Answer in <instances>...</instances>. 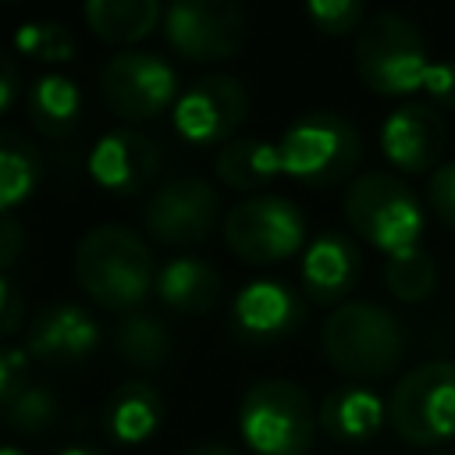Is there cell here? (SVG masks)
I'll return each instance as SVG.
<instances>
[{
	"label": "cell",
	"mask_w": 455,
	"mask_h": 455,
	"mask_svg": "<svg viewBox=\"0 0 455 455\" xmlns=\"http://www.w3.org/2000/svg\"><path fill=\"white\" fill-rule=\"evenodd\" d=\"M71 270L78 288L107 313H135L142 309L146 295L156 284V263L153 249L142 238V231L121 224V220H103L78 235Z\"/></svg>",
	"instance_id": "6da1fadb"
},
{
	"label": "cell",
	"mask_w": 455,
	"mask_h": 455,
	"mask_svg": "<svg viewBox=\"0 0 455 455\" xmlns=\"http://www.w3.org/2000/svg\"><path fill=\"white\" fill-rule=\"evenodd\" d=\"M320 348L327 363L355 384L387 377L405 355L398 316L373 299H348L323 316Z\"/></svg>",
	"instance_id": "7a4b0ae2"
},
{
	"label": "cell",
	"mask_w": 455,
	"mask_h": 455,
	"mask_svg": "<svg viewBox=\"0 0 455 455\" xmlns=\"http://www.w3.org/2000/svg\"><path fill=\"white\" fill-rule=\"evenodd\" d=\"M352 60L359 82L377 96H409L423 89L434 64L419 25L402 11H370L355 32Z\"/></svg>",
	"instance_id": "3957f363"
},
{
	"label": "cell",
	"mask_w": 455,
	"mask_h": 455,
	"mask_svg": "<svg viewBox=\"0 0 455 455\" xmlns=\"http://www.w3.org/2000/svg\"><path fill=\"white\" fill-rule=\"evenodd\" d=\"M316 430L309 391L288 377L252 380L238 398V434L252 455H306Z\"/></svg>",
	"instance_id": "277c9868"
},
{
	"label": "cell",
	"mask_w": 455,
	"mask_h": 455,
	"mask_svg": "<svg viewBox=\"0 0 455 455\" xmlns=\"http://www.w3.org/2000/svg\"><path fill=\"white\" fill-rule=\"evenodd\" d=\"M345 224L384 256L419 245L427 213L419 196L395 171H359L341 196Z\"/></svg>",
	"instance_id": "5b68a950"
},
{
	"label": "cell",
	"mask_w": 455,
	"mask_h": 455,
	"mask_svg": "<svg viewBox=\"0 0 455 455\" xmlns=\"http://www.w3.org/2000/svg\"><path fill=\"white\" fill-rule=\"evenodd\" d=\"M284 174L302 185H338L352 181L363 160L359 128L338 110H302L295 114L281 139Z\"/></svg>",
	"instance_id": "8992f818"
},
{
	"label": "cell",
	"mask_w": 455,
	"mask_h": 455,
	"mask_svg": "<svg viewBox=\"0 0 455 455\" xmlns=\"http://www.w3.org/2000/svg\"><path fill=\"white\" fill-rule=\"evenodd\" d=\"M220 238L231 256L256 267L281 263L309 245L302 210L277 192H256L238 199L220 220Z\"/></svg>",
	"instance_id": "52a82bcc"
},
{
	"label": "cell",
	"mask_w": 455,
	"mask_h": 455,
	"mask_svg": "<svg viewBox=\"0 0 455 455\" xmlns=\"http://www.w3.org/2000/svg\"><path fill=\"white\" fill-rule=\"evenodd\" d=\"M387 423L409 444H441L455 437V363L430 359L405 370L387 398Z\"/></svg>",
	"instance_id": "ba28073f"
},
{
	"label": "cell",
	"mask_w": 455,
	"mask_h": 455,
	"mask_svg": "<svg viewBox=\"0 0 455 455\" xmlns=\"http://www.w3.org/2000/svg\"><path fill=\"white\" fill-rule=\"evenodd\" d=\"M178 71L156 50H117L100 68V100L103 107L128 121H156L178 103Z\"/></svg>",
	"instance_id": "9c48e42d"
},
{
	"label": "cell",
	"mask_w": 455,
	"mask_h": 455,
	"mask_svg": "<svg viewBox=\"0 0 455 455\" xmlns=\"http://www.w3.org/2000/svg\"><path fill=\"white\" fill-rule=\"evenodd\" d=\"M249 117V89L238 75L210 71L181 85L178 103L171 110V124L178 139L192 146H224L235 139L242 121Z\"/></svg>",
	"instance_id": "30bf717a"
},
{
	"label": "cell",
	"mask_w": 455,
	"mask_h": 455,
	"mask_svg": "<svg viewBox=\"0 0 455 455\" xmlns=\"http://www.w3.org/2000/svg\"><path fill=\"white\" fill-rule=\"evenodd\" d=\"M220 217V196L203 174H171L164 178L146 206H142V224L146 231L164 242V245H199L210 238Z\"/></svg>",
	"instance_id": "8fae6325"
},
{
	"label": "cell",
	"mask_w": 455,
	"mask_h": 455,
	"mask_svg": "<svg viewBox=\"0 0 455 455\" xmlns=\"http://www.w3.org/2000/svg\"><path fill=\"white\" fill-rule=\"evenodd\" d=\"M249 18L235 0H174L164 14L167 46L199 64L228 60L242 50Z\"/></svg>",
	"instance_id": "7c38bea8"
},
{
	"label": "cell",
	"mask_w": 455,
	"mask_h": 455,
	"mask_svg": "<svg viewBox=\"0 0 455 455\" xmlns=\"http://www.w3.org/2000/svg\"><path fill=\"white\" fill-rule=\"evenodd\" d=\"M380 153L387 164L402 174H427L437 171L448 132L434 103L427 100H405L380 121Z\"/></svg>",
	"instance_id": "4fadbf2b"
},
{
	"label": "cell",
	"mask_w": 455,
	"mask_h": 455,
	"mask_svg": "<svg viewBox=\"0 0 455 455\" xmlns=\"http://www.w3.org/2000/svg\"><path fill=\"white\" fill-rule=\"evenodd\" d=\"M89 178L107 188V192H117V196H139L164 167V153L160 146L132 128V124H121V128H110L103 132L92 149H89Z\"/></svg>",
	"instance_id": "5bb4252c"
},
{
	"label": "cell",
	"mask_w": 455,
	"mask_h": 455,
	"mask_svg": "<svg viewBox=\"0 0 455 455\" xmlns=\"http://www.w3.org/2000/svg\"><path fill=\"white\" fill-rule=\"evenodd\" d=\"M306 316V302L277 277L245 281L231 299V331L249 345H274L288 338Z\"/></svg>",
	"instance_id": "9a60e30c"
},
{
	"label": "cell",
	"mask_w": 455,
	"mask_h": 455,
	"mask_svg": "<svg viewBox=\"0 0 455 455\" xmlns=\"http://www.w3.org/2000/svg\"><path fill=\"white\" fill-rule=\"evenodd\" d=\"M25 352L46 366H75L100 348V323L85 306L53 302L25 323Z\"/></svg>",
	"instance_id": "2e32d148"
},
{
	"label": "cell",
	"mask_w": 455,
	"mask_h": 455,
	"mask_svg": "<svg viewBox=\"0 0 455 455\" xmlns=\"http://www.w3.org/2000/svg\"><path fill=\"white\" fill-rule=\"evenodd\" d=\"M363 274V256L359 245L345 235V231H320L306 249H302V263H299V281L306 299L331 306L355 288Z\"/></svg>",
	"instance_id": "e0dca14e"
},
{
	"label": "cell",
	"mask_w": 455,
	"mask_h": 455,
	"mask_svg": "<svg viewBox=\"0 0 455 455\" xmlns=\"http://www.w3.org/2000/svg\"><path fill=\"white\" fill-rule=\"evenodd\" d=\"M164 419H167V402L142 377L117 384L103 398V409H100L103 434L114 444H142V441H149L160 430Z\"/></svg>",
	"instance_id": "ac0fdd59"
},
{
	"label": "cell",
	"mask_w": 455,
	"mask_h": 455,
	"mask_svg": "<svg viewBox=\"0 0 455 455\" xmlns=\"http://www.w3.org/2000/svg\"><path fill=\"white\" fill-rule=\"evenodd\" d=\"M320 430L334 441H366L373 437L387 419V402L370 384H341L331 387L320 405Z\"/></svg>",
	"instance_id": "d6986e66"
},
{
	"label": "cell",
	"mask_w": 455,
	"mask_h": 455,
	"mask_svg": "<svg viewBox=\"0 0 455 455\" xmlns=\"http://www.w3.org/2000/svg\"><path fill=\"white\" fill-rule=\"evenodd\" d=\"M220 288H224L220 274L199 256H174V259L160 263L156 284H153L160 306L185 313V316L210 313L220 302Z\"/></svg>",
	"instance_id": "ffe728a7"
},
{
	"label": "cell",
	"mask_w": 455,
	"mask_h": 455,
	"mask_svg": "<svg viewBox=\"0 0 455 455\" xmlns=\"http://www.w3.org/2000/svg\"><path fill=\"white\" fill-rule=\"evenodd\" d=\"M281 171H284L281 146L274 139H263V135H235L224 146H217V153H213L217 181L235 188V192L256 196V188L274 181Z\"/></svg>",
	"instance_id": "44dd1931"
},
{
	"label": "cell",
	"mask_w": 455,
	"mask_h": 455,
	"mask_svg": "<svg viewBox=\"0 0 455 455\" xmlns=\"http://www.w3.org/2000/svg\"><path fill=\"white\" fill-rule=\"evenodd\" d=\"M167 7L160 0H85L82 18L92 28L96 39L135 50L139 39H146L156 25H164Z\"/></svg>",
	"instance_id": "7402d4cb"
},
{
	"label": "cell",
	"mask_w": 455,
	"mask_h": 455,
	"mask_svg": "<svg viewBox=\"0 0 455 455\" xmlns=\"http://www.w3.org/2000/svg\"><path fill=\"white\" fill-rule=\"evenodd\" d=\"M25 110L39 135L64 139L82 117V89L60 71H43L25 85Z\"/></svg>",
	"instance_id": "603a6c76"
},
{
	"label": "cell",
	"mask_w": 455,
	"mask_h": 455,
	"mask_svg": "<svg viewBox=\"0 0 455 455\" xmlns=\"http://www.w3.org/2000/svg\"><path fill=\"white\" fill-rule=\"evenodd\" d=\"M114 348L117 355L135 366V370H146V373H156L171 363L174 355V338L167 331V323L146 309H135L128 316L117 320L114 327Z\"/></svg>",
	"instance_id": "cb8c5ba5"
},
{
	"label": "cell",
	"mask_w": 455,
	"mask_h": 455,
	"mask_svg": "<svg viewBox=\"0 0 455 455\" xmlns=\"http://www.w3.org/2000/svg\"><path fill=\"white\" fill-rule=\"evenodd\" d=\"M43 178V160L25 132L0 128V213H14Z\"/></svg>",
	"instance_id": "d4e9b609"
},
{
	"label": "cell",
	"mask_w": 455,
	"mask_h": 455,
	"mask_svg": "<svg viewBox=\"0 0 455 455\" xmlns=\"http://www.w3.org/2000/svg\"><path fill=\"white\" fill-rule=\"evenodd\" d=\"M384 284L398 302H409V306L430 299L437 288V263H434L430 249L412 245V249L391 252L384 259Z\"/></svg>",
	"instance_id": "484cf974"
},
{
	"label": "cell",
	"mask_w": 455,
	"mask_h": 455,
	"mask_svg": "<svg viewBox=\"0 0 455 455\" xmlns=\"http://www.w3.org/2000/svg\"><path fill=\"white\" fill-rule=\"evenodd\" d=\"M4 405V419H7V427L14 430V434H21V437H39V434H46L53 423H57V416H60V402H57V395L46 387V384H25L14 398H7V402H0Z\"/></svg>",
	"instance_id": "4316f807"
},
{
	"label": "cell",
	"mask_w": 455,
	"mask_h": 455,
	"mask_svg": "<svg viewBox=\"0 0 455 455\" xmlns=\"http://www.w3.org/2000/svg\"><path fill=\"white\" fill-rule=\"evenodd\" d=\"M75 50H78L75 32L57 18L21 21L14 28V53H21V57L46 60V64H64V60L75 57Z\"/></svg>",
	"instance_id": "83f0119b"
},
{
	"label": "cell",
	"mask_w": 455,
	"mask_h": 455,
	"mask_svg": "<svg viewBox=\"0 0 455 455\" xmlns=\"http://www.w3.org/2000/svg\"><path fill=\"white\" fill-rule=\"evenodd\" d=\"M306 18L313 21V28H320L323 36H345V32H359V25L366 21V7L359 0H306Z\"/></svg>",
	"instance_id": "f1b7e54d"
},
{
	"label": "cell",
	"mask_w": 455,
	"mask_h": 455,
	"mask_svg": "<svg viewBox=\"0 0 455 455\" xmlns=\"http://www.w3.org/2000/svg\"><path fill=\"white\" fill-rule=\"evenodd\" d=\"M427 203L448 228H455V160H444L437 171H430Z\"/></svg>",
	"instance_id": "f546056e"
},
{
	"label": "cell",
	"mask_w": 455,
	"mask_h": 455,
	"mask_svg": "<svg viewBox=\"0 0 455 455\" xmlns=\"http://www.w3.org/2000/svg\"><path fill=\"white\" fill-rule=\"evenodd\" d=\"M28 363H32V355L25 352V345H14V341L4 345V355H0V402L14 398L25 384H32Z\"/></svg>",
	"instance_id": "4dcf8cb0"
},
{
	"label": "cell",
	"mask_w": 455,
	"mask_h": 455,
	"mask_svg": "<svg viewBox=\"0 0 455 455\" xmlns=\"http://www.w3.org/2000/svg\"><path fill=\"white\" fill-rule=\"evenodd\" d=\"M21 323H28V302L18 288V281L11 274H4L0 277V331H4V338H14Z\"/></svg>",
	"instance_id": "1f68e13d"
},
{
	"label": "cell",
	"mask_w": 455,
	"mask_h": 455,
	"mask_svg": "<svg viewBox=\"0 0 455 455\" xmlns=\"http://www.w3.org/2000/svg\"><path fill=\"white\" fill-rule=\"evenodd\" d=\"M423 92L434 107L455 110V60H434L423 78Z\"/></svg>",
	"instance_id": "d6a6232c"
},
{
	"label": "cell",
	"mask_w": 455,
	"mask_h": 455,
	"mask_svg": "<svg viewBox=\"0 0 455 455\" xmlns=\"http://www.w3.org/2000/svg\"><path fill=\"white\" fill-rule=\"evenodd\" d=\"M25 249V228L14 213H0V270L11 274Z\"/></svg>",
	"instance_id": "836d02e7"
},
{
	"label": "cell",
	"mask_w": 455,
	"mask_h": 455,
	"mask_svg": "<svg viewBox=\"0 0 455 455\" xmlns=\"http://www.w3.org/2000/svg\"><path fill=\"white\" fill-rule=\"evenodd\" d=\"M18 64H14V57H4V71H0V107L4 110H11L14 107V100H18Z\"/></svg>",
	"instance_id": "e575fe53"
},
{
	"label": "cell",
	"mask_w": 455,
	"mask_h": 455,
	"mask_svg": "<svg viewBox=\"0 0 455 455\" xmlns=\"http://www.w3.org/2000/svg\"><path fill=\"white\" fill-rule=\"evenodd\" d=\"M185 455H242V451L231 448V444H224V441H199V444H192Z\"/></svg>",
	"instance_id": "d590c367"
},
{
	"label": "cell",
	"mask_w": 455,
	"mask_h": 455,
	"mask_svg": "<svg viewBox=\"0 0 455 455\" xmlns=\"http://www.w3.org/2000/svg\"><path fill=\"white\" fill-rule=\"evenodd\" d=\"M57 455H103V451H96V448H89V444H68V448H60Z\"/></svg>",
	"instance_id": "8d00e7d4"
},
{
	"label": "cell",
	"mask_w": 455,
	"mask_h": 455,
	"mask_svg": "<svg viewBox=\"0 0 455 455\" xmlns=\"http://www.w3.org/2000/svg\"><path fill=\"white\" fill-rule=\"evenodd\" d=\"M0 455H25V451H21L18 444H4V448H0Z\"/></svg>",
	"instance_id": "74e56055"
}]
</instances>
